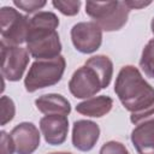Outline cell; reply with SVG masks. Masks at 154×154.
I'll list each match as a JSON object with an SVG mask.
<instances>
[{"label": "cell", "instance_id": "1", "mask_svg": "<svg viewBox=\"0 0 154 154\" xmlns=\"http://www.w3.org/2000/svg\"><path fill=\"white\" fill-rule=\"evenodd\" d=\"M59 18L49 11H40L30 18L26 51L36 60L54 59L61 53V42L58 31Z\"/></svg>", "mask_w": 154, "mask_h": 154}, {"label": "cell", "instance_id": "2", "mask_svg": "<svg viewBox=\"0 0 154 154\" xmlns=\"http://www.w3.org/2000/svg\"><path fill=\"white\" fill-rule=\"evenodd\" d=\"M114 93L131 114L141 113L154 105V87L134 65H125L120 69L116 78Z\"/></svg>", "mask_w": 154, "mask_h": 154}, {"label": "cell", "instance_id": "3", "mask_svg": "<svg viewBox=\"0 0 154 154\" xmlns=\"http://www.w3.org/2000/svg\"><path fill=\"white\" fill-rule=\"evenodd\" d=\"M130 11L125 1L85 2V13L105 31L120 30L126 24Z\"/></svg>", "mask_w": 154, "mask_h": 154}, {"label": "cell", "instance_id": "4", "mask_svg": "<svg viewBox=\"0 0 154 154\" xmlns=\"http://www.w3.org/2000/svg\"><path fill=\"white\" fill-rule=\"evenodd\" d=\"M65 66L66 61L63 55H59L54 59L35 60L31 64L26 77L24 78L25 90L34 93L38 89L57 84L64 75Z\"/></svg>", "mask_w": 154, "mask_h": 154}, {"label": "cell", "instance_id": "5", "mask_svg": "<svg viewBox=\"0 0 154 154\" xmlns=\"http://www.w3.org/2000/svg\"><path fill=\"white\" fill-rule=\"evenodd\" d=\"M30 26V18L19 13L16 8L4 6L0 8V31L2 42L11 46H19L26 42Z\"/></svg>", "mask_w": 154, "mask_h": 154}, {"label": "cell", "instance_id": "6", "mask_svg": "<svg viewBox=\"0 0 154 154\" xmlns=\"http://www.w3.org/2000/svg\"><path fill=\"white\" fill-rule=\"evenodd\" d=\"M1 49V75L10 82H17L29 64V52L20 46H11L0 42Z\"/></svg>", "mask_w": 154, "mask_h": 154}, {"label": "cell", "instance_id": "7", "mask_svg": "<svg viewBox=\"0 0 154 154\" xmlns=\"http://www.w3.org/2000/svg\"><path fill=\"white\" fill-rule=\"evenodd\" d=\"M101 89H103L101 78L93 67L85 64L73 72L69 82V90L76 99H90Z\"/></svg>", "mask_w": 154, "mask_h": 154}, {"label": "cell", "instance_id": "8", "mask_svg": "<svg viewBox=\"0 0 154 154\" xmlns=\"http://www.w3.org/2000/svg\"><path fill=\"white\" fill-rule=\"evenodd\" d=\"M71 41L78 52L94 53L102 43V29L94 22H79L71 29Z\"/></svg>", "mask_w": 154, "mask_h": 154}, {"label": "cell", "instance_id": "9", "mask_svg": "<svg viewBox=\"0 0 154 154\" xmlns=\"http://www.w3.org/2000/svg\"><path fill=\"white\" fill-rule=\"evenodd\" d=\"M10 135L14 142L17 154H32L40 146V132L32 123H19L11 130Z\"/></svg>", "mask_w": 154, "mask_h": 154}, {"label": "cell", "instance_id": "10", "mask_svg": "<svg viewBox=\"0 0 154 154\" xmlns=\"http://www.w3.org/2000/svg\"><path fill=\"white\" fill-rule=\"evenodd\" d=\"M100 137V128L93 120L81 119L73 123L72 144L81 152L91 150Z\"/></svg>", "mask_w": 154, "mask_h": 154}, {"label": "cell", "instance_id": "11", "mask_svg": "<svg viewBox=\"0 0 154 154\" xmlns=\"http://www.w3.org/2000/svg\"><path fill=\"white\" fill-rule=\"evenodd\" d=\"M40 130L48 144H63L69 132V119L66 116H45L40 119Z\"/></svg>", "mask_w": 154, "mask_h": 154}, {"label": "cell", "instance_id": "12", "mask_svg": "<svg viewBox=\"0 0 154 154\" xmlns=\"http://www.w3.org/2000/svg\"><path fill=\"white\" fill-rule=\"evenodd\" d=\"M36 108L46 116H69L71 112L70 101L60 94H45L35 100Z\"/></svg>", "mask_w": 154, "mask_h": 154}, {"label": "cell", "instance_id": "13", "mask_svg": "<svg viewBox=\"0 0 154 154\" xmlns=\"http://www.w3.org/2000/svg\"><path fill=\"white\" fill-rule=\"evenodd\" d=\"M130 138L138 154H154V120L136 125Z\"/></svg>", "mask_w": 154, "mask_h": 154}, {"label": "cell", "instance_id": "14", "mask_svg": "<svg viewBox=\"0 0 154 154\" xmlns=\"http://www.w3.org/2000/svg\"><path fill=\"white\" fill-rule=\"evenodd\" d=\"M112 107H113L112 97L106 95H100V96H93L90 99L79 102L76 106V111L87 117L100 118L106 116L112 109Z\"/></svg>", "mask_w": 154, "mask_h": 154}, {"label": "cell", "instance_id": "15", "mask_svg": "<svg viewBox=\"0 0 154 154\" xmlns=\"http://www.w3.org/2000/svg\"><path fill=\"white\" fill-rule=\"evenodd\" d=\"M85 65L93 67L101 78L103 88H107L113 76V63L107 55H94L85 61Z\"/></svg>", "mask_w": 154, "mask_h": 154}, {"label": "cell", "instance_id": "16", "mask_svg": "<svg viewBox=\"0 0 154 154\" xmlns=\"http://www.w3.org/2000/svg\"><path fill=\"white\" fill-rule=\"evenodd\" d=\"M140 67L149 78H154V38L148 41L142 51Z\"/></svg>", "mask_w": 154, "mask_h": 154}, {"label": "cell", "instance_id": "17", "mask_svg": "<svg viewBox=\"0 0 154 154\" xmlns=\"http://www.w3.org/2000/svg\"><path fill=\"white\" fill-rule=\"evenodd\" d=\"M0 103H1V125H6L14 118L16 106L13 100L5 95L1 96Z\"/></svg>", "mask_w": 154, "mask_h": 154}, {"label": "cell", "instance_id": "18", "mask_svg": "<svg viewBox=\"0 0 154 154\" xmlns=\"http://www.w3.org/2000/svg\"><path fill=\"white\" fill-rule=\"evenodd\" d=\"M52 5L65 16H76L79 12V7H81L82 2L79 0H73V1L54 0V1H52Z\"/></svg>", "mask_w": 154, "mask_h": 154}, {"label": "cell", "instance_id": "19", "mask_svg": "<svg viewBox=\"0 0 154 154\" xmlns=\"http://www.w3.org/2000/svg\"><path fill=\"white\" fill-rule=\"evenodd\" d=\"M46 4L45 0H13V5L26 13H34L41 10Z\"/></svg>", "mask_w": 154, "mask_h": 154}, {"label": "cell", "instance_id": "20", "mask_svg": "<svg viewBox=\"0 0 154 154\" xmlns=\"http://www.w3.org/2000/svg\"><path fill=\"white\" fill-rule=\"evenodd\" d=\"M99 154H130V153L123 143L118 141H108L101 147Z\"/></svg>", "mask_w": 154, "mask_h": 154}, {"label": "cell", "instance_id": "21", "mask_svg": "<svg viewBox=\"0 0 154 154\" xmlns=\"http://www.w3.org/2000/svg\"><path fill=\"white\" fill-rule=\"evenodd\" d=\"M0 154H13V152H16V146L14 142L11 137V135H8L5 130H2L0 132Z\"/></svg>", "mask_w": 154, "mask_h": 154}, {"label": "cell", "instance_id": "22", "mask_svg": "<svg viewBox=\"0 0 154 154\" xmlns=\"http://www.w3.org/2000/svg\"><path fill=\"white\" fill-rule=\"evenodd\" d=\"M130 120L132 124L138 125L143 122H148V120H154V105H152L149 108L144 109L141 113L137 114H131L130 116Z\"/></svg>", "mask_w": 154, "mask_h": 154}, {"label": "cell", "instance_id": "23", "mask_svg": "<svg viewBox=\"0 0 154 154\" xmlns=\"http://www.w3.org/2000/svg\"><path fill=\"white\" fill-rule=\"evenodd\" d=\"M125 4L126 6L130 8V10H137V8H142V7H146L148 5L152 4V1H134V0H125Z\"/></svg>", "mask_w": 154, "mask_h": 154}, {"label": "cell", "instance_id": "24", "mask_svg": "<svg viewBox=\"0 0 154 154\" xmlns=\"http://www.w3.org/2000/svg\"><path fill=\"white\" fill-rule=\"evenodd\" d=\"M150 29H152V32H153V35H154V17H153L152 23H150Z\"/></svg>", "mask_w": 154, "mask_h": 154}, {"label": "cell", "instance_id": "25", "mask_svg": "<svg viewBox=\"0 0 154 154\" xmlns=\"http://www.w3.org/2000/svg\"><path fill=\"white\" fill-rule=\"evenodd\" d=\"M49 154H72V153H67V152H54V153H49Z\"/></svg>", "mask_w": 154, "mask_h": 154}]
</instances>
